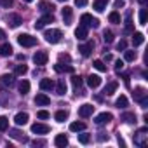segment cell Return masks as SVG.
Segmentation results:
<instances>
[{
  "label": "cell",
  "instance_id": "cell-1",
  "mask_svg": "<svg viewBox=\"0 0 148 148\" xmlns=\"http://www.w3.org/2000/svg\"><path fill=\"white\" fill-rule=\"evenodd\" d=\"M44 37H45V42H49V44H58V42L61 40L63 33H61V30L52 28V30H47V32L44 33Z\"/></svg>",
  "mask_w": 148,
  "mask_h": 148
},
{
  "label": "cell",
  "instance_id": "cell-2",
  "mask_svg": "<svg viewBox=\"0 0 148 148\" xmlns=\"http://www.w3.org/2000/svg\"><path fill=\"white\" fill-rule=\"evenodd\" d=\"M18 44L21 47H33V45H37V38L28 33H21V35H18Z\"/></svg>",
  "mask_w": 148,
  "mask_h": 148
},
{
  "label": "cell",
  "instance_id": "cell-3",
  "mask_svg": "<svg viewBox=\"0 0 148 148\" xmlns=\"http://www.w3.org/2000/svg\"><path fill=\"white\" fill-rule=\"evenodd\" d=\"M146 138H148V129H146V127L138 129V131H136V134L132 136L134 145H138V146H143V145L146 143Z\"/></svg>",
  "mask_w": 148,
  "mask_h": 148
},
{
  "label": "cell",
  "instance_id": "cell-4",
  "mask_svg": "<svg viewBox=\"0 0 148 148\" xmlns=\"http://www.w3.org/2000/svg\"><path fill=\"white\" fill-rule=\"evenodd\" d=\"M80 23H82L86 28H98V26H99V21H98L96 18H92L91 14H82Z\"/></svg>",
  "mask_w": 148,
  "mask_h": 148
},
{
  "label": "cell",
  "instance_id": "cell-5",
  "mask_svg": "<svg viewBox=\"0 0 148 148\" xmlns=\"http://www.w3.org/2000/svg\"><path fill=\"white\" fill-rule=\"evenodd\" d=\"M47 23H54V16H52V12H45L40 19H37V23H35V28L37 30H42Z\"/></svg>",
  "mask_w": 148,
  "mask_h": 148
},
{
  "label": "cell",
  "instance_id": "cell-6",
  "mask_svg": "<svg viewBox=\"0 0 148 148\" xmlns=\"http://www.w3.org/2000/svg\"><path fill=\"white\" fill-rule=\"evenodd\" d=\"M47 59H49V54H47L45 51H37V52L33 54V63L38 64V66L47 64Z\"/></svg>",
  "mask_w": 148,
  "mask_h": 148
},
{
  "label": "cell",
  "instance_id": "cell-7",
  "mask_svg": "<svg viewBox=\"0 0 148 148\" xmlns=\"http://www.w3.org/2000/svg\"><path fill=\"white\" fill-rule=\"evenodd\" d=\"M14 84H16V80H14V75H7V73H4V75H0V86H2V87L9 89V87H12Z\"/></svg>",
  "mask_w": 148,
  "mask_h": 148
},
{
  "label": "cell",
  "instance_id": "cell-8",
  "mask_svg": "<svg viewBox=\"0 0 148 148\" xmlns=\"http://www.w3.org/2000/svg\"><path fill=\"white\" fill-rule=\"evenodd\" d=\"M49 131H51V127L45 125V124H40V122H35V124L32 125V132H33V134H47Z\"/></svg>",
  "mask_w": 148,
  "mask_h": 148
},
{
  "label": "cell",
  "instance_id": "cell-9",
  "mask_svg": "<svg viewBox=\"0 0 148 148\" xmlns=\"http://www.w3.org/2000/svg\"><path fill=\"white\" fill-rule=\"evenodd\" d=\"M112 119H113V115H112V113H108V112H103V113L96 115L94 122H96L98 125H103V124H108V122H110Z\"/></svg>",
  "mask_w": 148,
  "mask_h": 148
},
{
  "label": "cell",
  "instance_id": "cell-10",
  "mask_svg": "<svg viewBox=\"0 0 148 148\" xmlns=\"http://www.w3.org/2000/svg\"><path fill=\"white\" fill-rule=\"evenodd\" d=\"M21 23H23V19H21L19 14H9V16H7V25H9L11 28H18Z\"/></svg>",
  "mask_w": 148,
  "mask_h": 148
},
{
  "label": "cell",
  "instance_id": "cell-11",
  "mask_svg": "<svg viewBox=\"0 0 148 148\" xmlns=\"http://www.w3.org/2000/svg\"><path fill=\"white\" fill-rule=\"evenodd\" d=\"M92 112H94V106H92V105H82V106L79 108V115H80L82 119L91 117V115H92Z\"/></svg>",
  "mask_w": 148,
  "mask_h": 148
},
{
  "label": "cell",
  "instance_id": "cell-12",
  "mask_svg": "<svg viewBox=\"0 0 148 148\" xmlns=\"http://www.w3.org/2000/svg\"><path fill=\"white\" fill-rule=\"evenodd\" d=\"M49 103H51V98L45 96L44 92H40V94L35 96V105H37V106H47Z\"/></svg>",
  "mask_w": 148,
  "mask_h": 148
},
{
  "label": "cell",
  "instance_id": "cell-13",
  "mask_svg": "<svg viewBox=\"0 0 148 148\" xmlns=\"http://www.w3.org/2000/svg\"><path fill=\"white\" fill-rule=\"evenodd\" d=\"M92 47H94V42H87V44H80L79 45V51H80V54L82 56H89L91 54V51H92Z\"/></svg>",
  "mask_w": 148,
  "mask_h": 148
},
{
  "label": "cell",
  "instance_id": "cell-14",
  "mask_svg": "<svg viewBox=\"0 0 148 148\" xmlns=\"http://www.w3.org/2000/svg\"><path fill=\"white\" fill-rule=\"evenodd\" d=\"M99 84H101V77H99V75H89V77H87V86H89L91 89L99 87Z\"/></svg>",
  "mask_w": 148,
  "mask_h": 148
},
{
  "label": "cell",
  "instance_id": "cell-15",
  "mask_svg": "<svg viewBox=\"0 0 148 148\" xmlns=\"http://www.w3.org/2000/svg\"><path fill=\"white\" fill-rule=\"evenodd\" d=\"M28 113L26 112H21V113H18L16 117H14V122H16V125H25V124H28Z\"/></svg>",
  "mask_w": 148,
  "mask_h": 148
},
{
  "label": "cell",
  "instance_id": "cell-16",
  "mask_svg": "<svg viewBox=\"0 0 148 148\" xmlns=\"http://www.w3.org/2000/svg\"><path fill=\"white\" fill-rule=\"evenodd\" d=\"M54 145H56L58 148H64V146H68V138H66L64 134H58V136L54 138Z\"/></svg>",
  "mask_w": 148,
  "mask_h": 148
},
{
  "label": "cell",
  "instance_id": "cell-17",
  "mask_svg": "<svg viewBox=\"0 0 148 148\" xmlns=\"http://www.w3.org/2000/svg\"><path fill=\"white\" fill-rule=\"evenodd\" d=\"M9 136H11V138H14V139H19V141H23V143H26V141H28V138H26L21 131H18V129H11V131H9Z\"/></svg>",
  "mask_w": 148,
  "mask_h": 148
},
{
  "label": "cell",
  "instance_id": "cell-18",
  "mask_svg": "<svg viewBox=\"0 0 148 148\" xmlns=\"http://www.w3.org/2000/svg\"><path fill=\"white\" fill-rule=\"evenodd\" d=\"M71 18H73V9L71 7H64L63 9V21H64V25H70Z\"/></svg>",
  "mask_w": 148,
  "mask_h": 148
},
{
  "label": "cell",
  "instance_id": "cell-19",
  "mask_svg": "<svg viewBox=\"0 0 148 148\" xmlns=\"http://www.w3.org/2000/svg\"><path fill=\"white\" fill-rule=\"evenodd\" d=\"M56 94H58V96H64V94H66V82H64V79H59V80H58Z\"/></svg>",
  "mask_w": 148,
  "mask_h": 148
},
{
  "label": "cell",
  "instance_id": "cell-20",
  "mask_svg": "<svg viewBox=\"0 0 148 148\" xmlns=\"http://www.w3.org/2000/svg\"><path fill=\"white\" fill-rule=\"evenodd\" d=\"M75 37H77L79 40H86V38H87V28H86L84 25H80V26L75 30Z\"/></svg>",
  "mask_w": 148,
  "mask_h": 148
},
{
  "label": "cell",
  "instance_id": "cell-21",
  "mask_svg": "<svg viewBox=\"0 0 148 148\" xmlns=\"http://www.w3.org/2000/svg\"><path fill=\"white\" fill-rule=\"evenodd\" d=\"M106 4H108V0H96V2L92 4V9L98 11V12H103L106 9Z\"/></svg>",
  "mask_w": 148,
  "mask_h": 148
},
{
  "label": "cell",
  "instance_id": "cell-22",
  "mask_svg": "<svg viewBox=\"0 0 148 148\" xmlns=\"http://www.w3.org/2000/svg\"><path fill=\"white\" fill-rule=\"evenodd\" d=\"M38 9L42 12H52L54 11V5L49 4V2H45V0H42V2H38Z\"/></svg>",
  "mask_w": 148,
  "mask_h": 148
},
{
  "label": "cell",
  "instance_id": "cell-23",
  "mask_svg": "<svg viewBox=\"0 0 148 148\" xmlns=\"http://www.w3.org/2000/svg\"><path fill=\"white\" fill-rule=\"evenodd\" d=\"M86 129V124L84 122H71L70 124V131L71 132H80V131H84Z\"/></svg>",
  "mask_w": 148,
  "mask_h": 148
},
{
  "label": "cell",
  "instance_id": "cell-24",
  "mask_svg": "<svg viewBox=\"0 0 148 148\" xmlns=\"http://www.w3.org/2000/svg\"><path fill=\"white\" fill-rule=\"evenodd\" d=\"M52 87H54V82L51 79H42L40 80V89L42 91H51Z\"/></svg>",
  "mask_w": 148,
  "mask_h": 148
},
{
  "label": "cell",
  "instance_id": "cell-25",
  "mask_svg": "<svg viewBox=\"0 0 148 148\" xmlns=\"http://www.w3.org/2000/svg\"><path fill=\"white\" fill-rule=\"evenodd\" d=\"M117 87H119V84H117V82H108V84H106V87H105V91H103V92H105V94H106V96H112V94H113V92H115V91H117Z\"/></svg>",
  "mask_w": 148,
  "mask_h": 148
},
{
  "label": "cell",
  "instance_id": "cell-26",
  "mask_svg": "<svg viewBox=\"0 0 148 148\" xmlns=\"http://www.w3.org/2000/svg\"><path fill=\"white\" fill-rule=\"evenodd\" d=\"M12 54V45L11 44H2L0 45V56H11Z\"/></svg>",
  "mask_w": 148,
  "mask_h": 148
},
{
  "label": "cell",
  "instance_id": "cell-27",
  "mask_svg": "<svg viewBox=\"0 0 148 148\" xmlns=\"http://www.w3.org/2000/svg\"><path fill=\"white\" fill-rule=\"evenodd\" d=\"M143 42H145V35H143V33H139V32L132 33V44H134V47H136V45H141Z\"/></svg>",
  "mask_w": 148,
  "mask_h": 148
},
{
  "label": "cell",
  "instance_id": "cell-28",
  "mask_svg": "<svg viewBox=\"0 0 148 148\" xmlns=\"http://www.w3.org/2000/svg\"><path fill=\"white\" fill-rule=\"evenodd\" d=\"M120 120H124L125 124H132V122H136V115L131 113V112H125V113H122Z\"/></svg>",
  "mask_w": 148,
  "mask_h": 148
},
{
  "label": "cell",
  "instance_id": "cell-29",
  "mask_svg": "<svg viewBox=\"0 0 148 148\" xmlns=\"http://www.w3.org/2000/svg\"><path fill=\"white\" fill-rule=\"evenodd\" d=\"M143 98H146V91H145L143 87H136V89H134V99H136V101H141Z\"/></svg>",
  "mask_w": 148,
  "mask_h": 148
},
{
  "label": "cell",
  "instance_id": "cell-30",
  "mask_svg": "<svg viewBox=\"0 0 148 148\" xmlns=\"http://www.w3.org/2000/svg\"><path fill=\"white\" fill-rule=\"evenodd\" d=\"M54 119H56V122H64L68 119V112L66 110H59V112H56Z\"/></svg>",
  "mask_w": 148,
  "mask_h": 148
},
{
  "label": "cell",
  "instance_id": "cell-31",
  "mask_svg": "<svg viewBox=\"0 0 148 148\" xmlns=\"http://www.w3.org/2000/svg\"><path fill=\"white\" fill-rule=\"evenodd\" d=\"M54 70H56L58 73H61V71H68V73H73V66H63L61 63L54 64Z\"/></svg>",
  "mask_w": 148,
  "mask_h": 148
},
{
  "label": "cell",
  "instance_id": "cell-32",
  "mask_svg": "<svg viewBox=\"0 0 148 148\" xmlns=\"http://www.w3.org/2000/svg\"><path fill=\"white\" fill-rule=\"evenodd\" d=\"M26 71H28V66H26V64H16V68H14V75H25Z\"/></svg>",
  "mask_w": 148,
  "mask_h": 148
},
{
  "label": "cell",
  "instance_id": "cell-33",
  "mask_svg": "<svg viewBox=\"0 0 148 148\" xmlns=\"http://www.w3.org/2000/svg\"><path fill=\"white\" fill-rule=\"evenodd\" d=\"M127 105H129V101H127L125 96H120V98H117V101H115V106H117V108H125Z\"/></svg>",
  "mask_w": 148,
  "mask_h": 148
},
{
  "label": "cell",
  "instance_id": "cell-34",
  "mask_svg": "<svg viewBox=\"0 0 148 148\" xmlns=\"http://www.w3.org/2000/svg\"><path fill=\"white\" fill-rule=\"evenodd\" d=\"M124 59H125L127 63L134 61V59H136V51H124Z\"/></svg>",
  "mask_w": 148,
  "mask_h": 148
},
{
  "label": "cell",
  "instance_id": "cell-35",
  "mask_svg": "<svg viewBox=\"0 0 148 148\" xmlns=\"http://www.w3.org/2000/svg\"><path fill=\"white\" fill-rule=\"evenodd\" d=\"M28 91H30V82L28 80H21L19 82V92L21 94H26Z\"/></svg>",
  "mask_w": 148,
  "mask_h": 148
},
{
  "label": "cell",
  "instance_id": "cell-36",
  "mask_svg": "<svg viewBox=\"0 0 148 148\" xmlns=\"http://www.w3.org/2000/svg\"><path fill=\"white\" fill-rule=\"evenodd\" d=\"M124 33H134V30H132V23H131V14H127V19H125V28H124Z\"/></svg>",
  "mask_w": 148,
  "mask_h": 148
},
{
  "label": "cell",
  "instance_id": "cell-37",
  "mask_svg": "<svg viewBox=\"0 0 148 148\" xmlns=\"http://www.w3.org/2000/svg\"><path fill=\"white\" fill-rule=\"evenodd\" d=\"M92 66H94V68H96L98 71H106V64H105V63H103L101 59H96V61L92 63Z\"/></svg>",
  "mask_w": 148,
  "mask_h": 148
},
{
  "label": "cell",
  "instance_id": "cell-38",
  "mask_svg": "<svg viewBox=\"0 0 148 148\" xmlns=\"http://www.w3.org/2000/svg\"><path fill=\"white\" fill-rule=\"evenodd\" d=\"M9 129V119L7 117H0V131H7Z\"/></svg>",
  "mask_w": 148,
  "mask_h": 148
},
{
  "label": "cell",
  "instance_id": "cell-39",
  "mask_svg": "<svg viewBox=\"0 0 148 148\" xmlns=\"http://www.w3.org/2000/svg\"><path fill=\"white\" fill-rule=\"evenodd\" d=\"M108 19H110V23H120V14L117 12V11H113V12H110V16H108Z\"/></svg>",
  "mask_w": 148,
  "mask_h": 148
},
{
  "label": "cell",
  "instance_id": "cell-40",
  "mask_svg": "<svg viewBox=\"0 0 148 148\" xmlns=\"http://www.w3.org/2000/svg\"><path fill=\"white\" fill-rule=\"evenodd\" d=\"M103 40H105L106 44H112V42H113V33H112L110 30H105V33H103Z\"/></svg>",
  "mask_w": 148,
  "mask_h": 148
},
{
  "label": "cell",
  "instance_id": "cell-41",
  "mask_svg": "<svg viewBox=\"0 0 148 148\" xmlns=\"http://www.w3.org/2000/svg\"><path fill=\"white\" fill-rule=\"evenodd\" d=\"M146 18H148L146 9H141L139 11V25H146Z\"/></svg>",
  "mask_w": 148,
  "mask_h": 148
},
{
  "label": "cell",
  "instance_id": "cell-42",
  "mask_svg": "<svg viewBox=\"0 0 148 148\" xmlns=\"http://www.w3.org/2000/svg\"><path fill=\"white\" fill-rule=\"evenodd\" d=\"M71 84H73V87L79 89V87L82 86V79H80L79 75H73V77H71Z\"/></svg>",
  "mask_w": 148,
  "mask_h": 148
},
{
  "label": "cell",
  "instance_id": "cell-43",
  "mask_svg": "<svg viewBox=\"0 0 148 148\" xmlns=\"http://www.w3.org/2000/svg\"><path fill=\"white\" fill-rule=\"evenodd\" d=\"M37 117H38V119H42V120H45V119H49V117H51V113H49L47 110H38V112H37Z\"/></svg>",
  "mask_w": 148,
  "mask_h": 148
},
{
  "label": "cell",
  "instance_id": "cell-44",
  "mask_svg": "<svg viewBox=\"0 0 148 148\" xmlns=\"http://www.w3.org/2000/svg\"><path fill=\"white\" fill-rule=\"evenodd\" d=\"M89 139H91V136H89V134H79V141H80L82 145H87V143H89Z\"/></svg>",
  "mask_w": 148,
  "mask_h": 148
},
{
  "label": "cell",
  "instance_id": "cell-45",
  "mask_svg": "<svg viewBox=\"0 0 148 148\" xmlns=\"http://www.w3.org/2000/svg\"><path fill=\"white\" fill-rule=\"evenodd\" d=\"M0 5H2V7H12L14 5V0H0Z\"/></svg>",
  "mask_w": 148,
  "mask_h": 148
},
{
  "label": "cell",
  "instance_id": "cell-46",
  "mask_svg": "<svg viewBox=\"0 0 148 148\" xmlns=\"http://www.w3.org/2000/svg\"><path fill=\"white\" fill-rule=\"evenodd\" d=\"M124 5H125L124 0H115V2H113V7H115V9H122Z\"/></svg>",
  "mask_w": 148,
  "mask_h": 148
},
{
  "label": "cell",
  "instance_id": "cell-47",
  "mask_svg": "<svg viewBox=\"0 0 148 148\" xmlns=\"http://www.w3.org/2000/svg\"><path fill=\"white\" fill-rule=\"evenodd\" d=\"M125 47H127V42H125V40H120V42L117 44V49H119V51H125Z\"/></svg>",
  "mask_w": 148,
  "mask_h": 148
},
{
  "label": "cell",
  "instance_id": "cell-48",
  "mask_svg": "<svg viewBox=\"0 0 148 148\" xmlns=\"http://www.w3.org/2000/svg\"><path fill=\"white\" fill-rule=\"evenodd\" d=\"M122 68H124V61H122V59H117V61H115V70L120 71Z\"/></svg>",
  "mask_w": 148,
  "mask_h": 148
},
{
  "label": "cell",
  "instance_id": "cell-49",
  "mask_svg": "<svg viewBox=\"0 0 148 148\" xmlns=\"http://www.w3.org/2000/svg\"><path fill=\"white\" fill-rule=\"evenodd\" d=\"M75 5L77 7H86L87 5V0H75Z\"/></svg>",
  "mask_w": 148,
  "mask_h": 148
},
{
  "label": "cell",
  "instance_id": "cell-50",
  "mask_svg": "<svg viewBox=\"0 0 148 148\" xmlns=\"http://www.w3.org/2000/svg\"><path fill=\"white\" fill-rule=\"evenodd\" d=\"M32 145H33V146H44L45 141H42V139H35V141H32Z\"/></svg>",
  "mask_w": 148,
  "mask_h": 148
},
{
  "label": "cell",
  "instance_id": "cell-51",
  "mask_svg": "<svg viewBox=\"0 0 148 148\" xmlns=\"http://www.w3.org/2000/svg\"><path fill=\"white\" fill-rule=\"evenodd\" d=\"M59 61H70V56L68 54H59Z\"/></svg>",
  "mask_w": 148,
  "mask_h": 148
},
{
  "label": "cell",
  "instance_id": "cell-52",
  "mask_svg": "<svg viewBox=\"0 0 148 148\" xmlns=\"http://www.w3.org/2000/svg\"><path fill=\"white\" fill-rule=\"evenodd\" d=\"M98 139H99V141H105V139H108V136H105L103 132H99V136H98Z\"/></svg>",
  "mask_w": 148,
  "mask_h": 148
},
{
  "label": "cell",
  "instance_id": "cell-53",
  "mask_svg": "<svg viewBox=\"0 0 148 148\" xmlns=\"http://www.w3.org/2000/svg\"><path fill=\"white\" fill-rule=\"evenodd\" d=\"M4 38H5V32L0 28V40H4Z\"/></svg>",
  "mask_w": 148,
  "mask_h": 148
},
{
  "label": "cell",
  "instance_id": "cell-54",
  "mask_svg": "<svg viewBox=\"0 0 148 148\" xmlns=\"http://www.w3.org/2000/svg\"><path fill=\"white\" fill-rule=\"evenodd\" d=\"M105 59H106V61H112V59H113V56H112V54H106V56H105Z\"/></svg>",
  "mask_w": 148,
  "mask_h": 148
},
{
  "label": "cell",
  "instance_id": "cell-55",
  "mask_svg": "<svg viewBox=\"0 0 148 148\" xmlns=\"http://www.w3.org/2000/svg\"><path fill=\"white\" fill-rule=\"evenodd\" d=\"M119 143H120V145H122V146H125V141H124V139H122V138H120V134H119Z\"/></svg>",
  "mask_w": 148,
  "mask_h": 148
},
{
  "label": "cell",
  "instance_id": "cell-56",
  "mask_svg": "<svg viewBox=\"0 0 148 148\" xmlns=\"http://www.w3.org/2000/svg\"><path fill=\"white\" fill-rule=\"evenodd\" d=\"M139 2H141V4H146V0H139Z\"/></svg>",
  "mask_w": 148,
  "mask_h": 148
},
{
  "label": "cell",
  "instance_id": "cell-57",
  "mask_svg": "<svg viewBox=\"0 0 148 148\" xmlns=\"http://www.w3.org/2000/svg\"><path fill=\"white\" fill-rule=\"evenodd\" d=\"M25 2H33V0H25Z\"/></svg>",
  "mask_w": 148,
  "mask_h": 148
},
{
  "label": "cell",
  "instance_id": "cell-58",
  "mask_svg": "<svg viewBox=\"0 0 148 148\" xmlns=\"http://www.w3.org/2000/svg\"><path fill=\"white\" fill-rule=\"evenodd\" d=\"M59 2H66V0H59Z\"/></svg>",
  "mask_w": 148,
  "mask_h": 148
}]
</instances>
